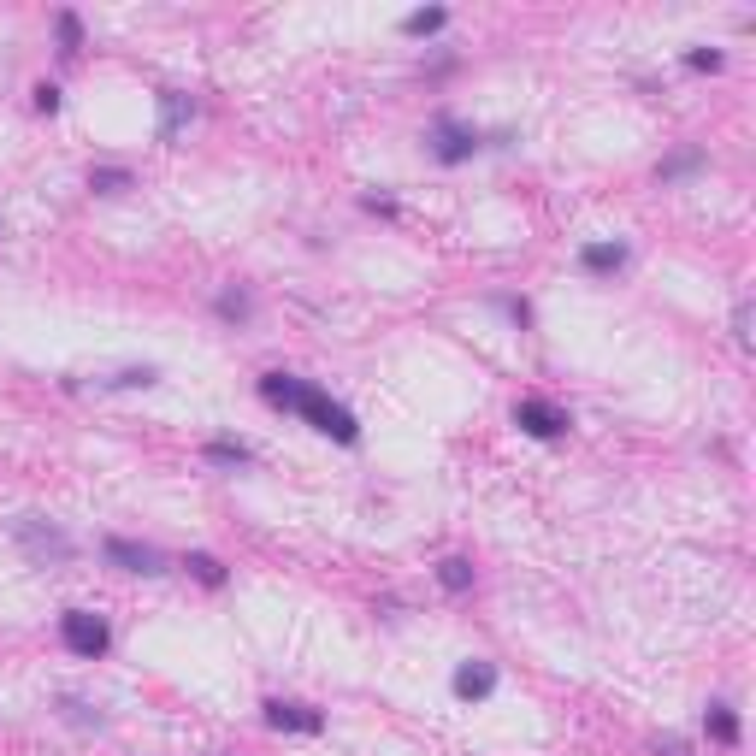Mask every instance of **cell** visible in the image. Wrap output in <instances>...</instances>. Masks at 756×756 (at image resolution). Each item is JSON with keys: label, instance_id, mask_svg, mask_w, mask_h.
<instances>
[{"label": "cell", "instance_id": "2", "mask_svg": "<svg viewBox=\"0 0 756 756\" xmlns=\"http://www.w3.org/2000/svg\"><path fill=\"white\" fill-rule=\"evenodd\" d=\"M60 638H65V650H71V656H89V662L113 644L107 621H101V615H89V609H65V615H60Z\"/></svg>", "mask_w": 756, "mask_h": 756}, {"label": "cell", "instance_id": "19", "mask_svg": "<svg viewBox=\"0 0 756 756\" xmlns=\"http://www.w3.org/2000/svg\"><path fill=\"white\" fill-rule=\"evenodd\" d=\"M686 65H692V71H715V65H721V54H715V48H692V54H686Z\"/></svg>", "mask_w": 756, "mask_h": 756}, {"label": "cell", "instance_id": "23", "mask_svg": "<svg viewBox=\"0 0 756 756\" xmlns=\"http://www.w3.org/2000/svg\"><path fill=\"white\" fill-rule=\"evenodd\" d=\"M662 756H692V751H686L680 739H668V745H662Z\"/></svg>", "mask_w": 756, "mask_h": 756}, {"label": "cell", "instance_id": "18", "mask_svg": "<svg viewBox=\"0 0 756 756\" xmlns=\"http://www.w3.org/2000/svg\"><path fill=\"white\" fill-rule=\"evenodd\" d=\"M60 42H65V54L83 48V24H77V12H60Z\"/></svg>", "mask_w": 756, "mask_h": 756}, {"label": "cell", "instance_id": "17", "mask_svg": "<svg viewBox=\"0 0 756 756\" xmlns=\"http://www.w3.org/2000/svg\"><path fill=\"white\" fill-rule=\"evenodd\" d=\"M189 573H195L201 585H225V567L213 562V556H189Z\"/></svg>", "mask_w": 756, "mask_h": 756}, {"label": "cell", "instance_id": "9", "mask_svg": "<svg viewBox=\"0 0 756 756\" xmlns=\"http://www.w3.org/2000/svg\"><path fill=\"white\" fill-rule=\"evenodd\" d=\"M189 113H195V107H189V95H178V89H166V95H160V136L172 142V136L184 130V119H189Z\"/></svg>", "mask_w": 756, "mask_h": 756}, {"label": "cell", "instance_id": "16", "mask_svg": "<svg viewBox=\"0 0 756 756\" xmlns=\"http://www.w3.org/2000/svg\"><path fill=\"white\" fill-rule=\"evenodd\" d=\"M697 166H703V154H697V148H686V154H674V160H662V172H656V178L668 184V178H686V172H697Z\"/></svg>", "mask_w": 756, "mask_h": 756}, {"label": "cell", "instance_id": "21", "mask_svg": "<svg viewBox=\"0 0 756 756\" xmlns=\"http://www.w3.org/2000/svg\"><path fill=\"white\" fill-rule=\"evenodd\" d=\"M219 314L243 319V314H249V296H219Z\"/></svg>", "mask_w": 756, "mask_h": 756}, {"label": "cell", "instance_id": "7", "mask_svg": "<svg viewBox=\"0 0 756 756\" xmlns=\"http://www.w3.org/2000/svg\"><path fill=\"white\" fill-rule=\"evenodd\" d=\"M432 136H438V160H443V166H461V160L479 148V136H473V130H461L455 119H438Z\"/></svg>", "mask_w": 756, "mask_h": 756}, {"label": "cell", "instance_id": "1", "mask_svg": "<svg viewBox=\"0 0 756 756\" xmlns=\"http://www.w3.org/2000/svg\"><path fill=\"white\" fill-rule=\"evenodd\" d=\"M260 396L272 408H284V414H302L314 432H325V438H337V443L361 438V426H355V414L343 402H331L325 390H314V384H302V378H290V373H266L260 378Z\"/></svg>", "mask_w": 756, "mask_h": 756}, {"label": "cell", "instance_id": "5", "mask_svg": "<svg viewBox=\"0 0 756 756\" xmlns=\"http://www.w3.org/2000/svg\"><path fill=\"white\" fill-rule=\"evenodd\" d=\"M514 420H520L532 438H562L567 432V414L556 402H544V396H520V402H514Z\"/></svg>", "mask_w": 756, "mask_h": 756}, {"label": "cell", "instance_id": "22", "mask_svg": "<svg viewBox=\"0 0 756 756\" xmlns=\"http://www.w3.org/2000/svg\"><path fill=\"white\" fill-rule=\"evenodd\" d=\"M733 337H739V343H751V308H739V314H733Z\"/></svg>", "mask_w": 756, "mask_h": 756}, {"label": "cell", "instance_id": "15", "mask_svg": "<svg viewBox=\"0 0 756 756\" xmlns=\"http://www.w3.org/2000/svg\"><path fill=\"white\" fill-rule=\"evenodd\" d=\"M438 579H443V591H467V585H473V562H461V556H449V562L438 567Z\"/></svg>", "mask_w": 756, "mask_h": 756}, {"label": "cell", "instance_id": "8", "mask_svg": "<svg viewBox=\"0 0 756 756\" xmlns=\"http://www.w3.org/2000/svg\"><path fill=\"white\" fill-rule=\"evenodd\" d=\"M491 686H497V668H491V662L455 668V697H491Z\"/></svg>", "mask_w": 756, "mask_h": 756}, {"label": "cell", "instance_id": "6", "mask_svg": "<svg viewBox=\"0 0 756 756\" xmlns=\"http://www.w3.org/2000/svg\"><path fill=\"white\" fill-rule=\"evenodd\" d=\"M266 721H272V727H290V733H319V727H325L319 709H308V703H284V697L266 703Z\"/></svg>", "mask_w": 756, "mask_h": 756}, {"label": "cell", "instance_id": "14", "mask_svg": "<svg viewBox=\"0 0 756 756\" xmlns=\"http://www.w3.org/2000/svg\"><path fill=\"white\" fill-rule=\"evenodd\" d=\"M443 18H449L443 6H426V12H408L402 30H408V36H432V30H443Z\"/></svg>", "mask_w": 756, "mask_h": 756}, {"label": "cell", "instance_id": "10", "mask_svg": "<svg viewBox=\"0 0 756 756\" xmlns=\"http://www.w3.org/2000/svg\"><path fill=\"white\" fill-rule=\"evenodd\" d=\"M709 739H721V745H739V715L727 709V703H709Z\"/></svg>", "mask_w": 756, "mask_h": 756}, {"label": "cell", "instance_id": "11", "mask_svg": "<svg viewBox=\"0 0 756 756\" xmlns=\"http://www.w3.org/2000/svg\"><path fill=\"white\" fill-rule=\"evenodd\" d=\"M579 260H585L591 272H621V266H627V249H621V243H591Z\"/></svg>", "mask_w": 756, "mask_h": 756}, {"label": "cell", "instance_id": "3", "mask_svg": "<svg viewBox=\"0 0 756 756\" xmlns=\"http://www.w3.org/2000/svg\"><path fill=\"white\" fill-rule=\"evenodd\" d=\"M18 544L36 556V562H71V538H65L60 526H48V520H36V514H24L18 520Z\"/></svg>", "mask_w": 756, "mask_h": 756}, {"label": "cell", "instance_id": "13", "mask_svg": "<svg viewBox=\"0 0 756 756\" xmlns=\"http://www.w3.org/2000/svg\"><path fill=\"white\" fill-rule=\"evenodd\" d=\"M89 189H95V195H125L130 172L125 166H95V172H89Z\"/></svg>", "mask_w": 756, "mask_h": 756}, {"label": "cell", "instance_id": "20", "mask_svg": "<svg viewBox=\"0 0 756 756\" xmlns=\"http://www.w3.org/2000/svg\"><path fill=\"white\" fill-rule=\"evenodd\" d=\"M36 107L54 113V107H60V89H54V83H36Z\"/></svg>", "mask_w": 756, "mask_h": 756}, {"label": "cell", "instance_id": "12", "mask_svg": "<svg viewBox=\"0 0 756 756\" xmlns=\"http://www.w3.org/2000/svg\"><path fill=\"white\" fill-rule=\"evenodd\" d=\"M207 461H213V467H249V443L213 438V443H207Z\"/></svg>", "mask_w": 756, "mask_h": 756}, {"label": "cell", "instance_id": "4", "mask_svg": "<svg viewBox=\"0 0 756 756\" xmlns=\"http://www.w3.org/2000/svg\"><path fill=\"white\" fill-rule=\"evenodd\" d=\"M101 556L113 567H125V573H166V556H160L154 544H136V538H107Z\"/></svg>", "mask_w": 756, "mask_h": 756}]
</instances>
